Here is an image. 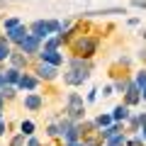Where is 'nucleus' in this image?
<instances>
[{
    "label": "nucleus",
    "mask_w": 146,
    "mask_h": 146,
    "mask_svg": "<svg viewBox=\"0 0 146 146\" xmlns=\"http://www.w3.org/2000/svg\"><path fill=\"white\" fill-rule=\"evenodd\" d=\"M88 76H90V68L71 66V71H68L63 78H66V83H68V85H78V83H83V80H88Z\"/></svg>",
    "instance_id": "f257e3e1"
},
{
    "label": "nucleus",
    "mask_w": 146,
    "mask_h": 146,
    "mask_svg": "<svg viewBox=\"0 0 146 146\" xmlns=\"http://www.w3.org/2000/svg\"><path fill=\"white\" fill-rule=\"evenodd\" d=\"M32 32L39 39H44V36H49V32H61V25L58 22H34L32 25Z\"/></svg>",
    "instance_id": "f03ea898"
},
{
    "label": "nucleus",
    "mask_w": 146,
    "mask_h": 146,
    "mask_svg": "<svg viewBox=\"0 0 146 146\" xmlns=\"http://www.w3.org/2000/svg\"><path fill=\"white\" fill-rule=\"evenodd\" d=\"M68 112H71L73 119H78V117H83V98L76 93L68 95Z\"/></svg>",
    "instance_id": "7ed1b4c3"
},
{
    "label": "nucleus",
    "mask_w": 146,
    "mask_h": 146,
    "mask_svg": "<svg viewBox=\"0 0 146 146\" xmlns=\"http://www.w3.org/2000/svg\"><path fill=\"white\" fill-rule=\"evenodd\" d=\"M95 39H88V36H83V39H78L76 42V54H80V56H93L95 54Z\"/></svg>",
    "instance_id": "20e7f679"
},
{
    "label": "nucleus",
    "mask_w": 146,
    "mask_h": 146,
    "mask_svg": "<svg viewBox=\"0 0 146 146\" xmlns=\"http://www.w3.org/2000/svg\"><path fill=\"white\" fill-rule=\"evenodd\" d=\"M7 36H10L12 42H25L29 34H27V27L25 25H17V27H12V29H7Z\"/></svg>",
    "instance_id": "39448f33"
},
{
    "label": "nucleus",
    "mask_w": 146,
    "mask_h": 146,
    "mask_svg": "<svg viewBox=\"0 0 146 146\" xmlns=\"http://www.w3.org/2000/svg\"><path fill=\"white\" fill-rule=\"evenodd\" d=\"M20 46H22V51H27V54L36 51V49H39V36H36V34H29L25 42H20Z\"/></svg>",
    "instance_id": "423d86ee"
},
{
    "label": "nucleus",
    "mask_w": 146,
    "mask_h": 146,
    "mask_svg": "<svg viewBox=\"0 0 146 146\" xmlns=\"http://www.w3.org/2000/svg\"><path fill=\"white\" fill-rule=\"evenodd\" d=\"M42 61H46V63H54V66H58V63H61L63 58L58 56V51H56V49H44V51H42Z\"/></svg>",
    "instance_id": "0eeeda50"
},
{
    "label": "nucleus",
    "mask_w": 146,
    "mask_h": 146,
    "mask_svg": "<svg viewBox=\"0 0 146 146\" xmlns=\"http://www.w3.org/2000/svg\"><path fill=\"white\" fill-rule=\"evenodd\" d=\"M54 76H56V66H54V63H46V61H44L42 66H39V78H46V80H51Z\"/></svg>",
    "instance_id": "6e6552de"
},
{
    "label": "nucleus",
    "mask_w": 146,
    "mask_h": 146,
    "mask_svg": "<svg viewBox=\"0 0 146 146\" xmlns=\"http://www.w3.org/2000/svg\"><path fill=\"white\" fill-rule=\"evenodd\" d=\"M139 100H141L139 85H129V88H127V105H136Z\"/></svg>",
    "instance_id": "1a4fd4ad"
},
{
    "label": "nucleus",
    "mask_w": 146,
    "mask_h": 146,
    "mask_svg": "<svg viewBox=\"0 0 146 146\" xmlns=\"http://www.w3.org/2000/svg\"><path fill=\"white\" fill-rule=\"evenodd\" d=\"M17 85H20L22 90H34L36 88V78H32V76H22Z\"/></svg>",
    "instance_id": "9d476101"
},
{
    "label": "nucleus",
    "mask_w": 146,
    "mask_h": 146,
    "mask_svg": "<svg viewBox=\"0 0 146 146\" xmlns=\"http://www.w3.org/2000/svg\"><path fill=\"white\" fill-rule=\"evenodd\" d=\"M25 105H27L29 110H39V107H42V98H39V95H27Z\"/></svg>",
    "instance_id": "9b49d317"
},
{
    "label": "nucleus",
    "mask_w": 146,
    "mask_h": 146,
    "mask_svg": "<svg viewBox=\"0 0 146 146\" xmlns=\"http://www.w3.org/2000/svg\"><path fill=\"white\" fill-rule=\"evenodd\" d=\"M20 71H17V68H10V71L5 73V83H20Z\"/></svg>",
    "instance_id": "f8f14e48"
},
{
    "label": "nucleus",
    "mask_w": 146,
    "mask_h": 146,
    "mask_svg": "<svg viewBox=\"0 0 146 146\" xmlns=\"http://www.w3.org/2000/svg\"><path fill=\"white\" fill-rule=\"evenodd\" d=\"M127 115H129V110H127V105H119V107H115V119H127Z\"/></svg>",
    "instance_id": "ddd939ff"
},
{
    "label": "nucleus",
    "mask_w": 146,
    "mask_h": 146,
    "mask_svg": "<svg viewBox=\"0 0 146 146\" xmlns=\"http://www.w3.org/2000/svg\"><path fill=\"white\" fill-rule=\"evenodd\" d=\"M3 58H10V46H7V42L0 39V61H3Z\"/></svg>",
    "instance_id": "4468645a"
},
{
    "label": "nucleus",
    "mask_w": 146,
    "mask_h": 146,
    "mask_svg": "<svg viewBox=\"0 0 146 146\" xmlns=\"http://www.w3.org/2000/svg\"><path fill=\"white\" fill-rule=\"evenodd\" d=\"M63 136L68 139V144H73V141H78V127H71V131H66Z\"/></svg>",
    "instance_id": "2eb2a0df"
},
{
    "label": "nucleus",
    "mask_w": 146,
    "mask_h": 146,
    "mask_svg": "<svg viewBox=\"0 0 146 146\" xmlns=\"http://www.w3.org/2000/svg\"><path fill=\"white\" fill-rule=\"evenodd\" d=\"M122 144H124V136L122 134H112L110 136V146H122Z\"/></svg>",
    "instance_id": "dca6fc26"
},
{
    "label": "nucleus",
    "mask_w": 146,
    "mask_h": 146,
    "mask_svg": "<svg viewBox=\"0 0 146 146\" xmlns=\"http://www.w3.org/2000/svg\"><path fill=\"white\" fill-rule=\"evenodd\" d=\"M0 95H3V98H12V95H15L12 85H10V83H5V85H3V90H0Z\"/></svg>",
    "instance_id": "f3484780"
},
{
    "label": "nucleus",
    "mask_w": 146,
    "mask_h": 146,
    "mask_svg": "<svg viewBox=\"0 0 146 146\" xmlns=\"http://www.w3.org/2000/svg\"><path fill=\"white\" fill-rule=\"evenodd\" d=\"M61 42H63V36H61V34H58V36H54V39H49V42H46V49H56Z\"/></svg>",
    "instance_id": "a211bd4d"
},
{
    "label": "nucleus",
    "mask_w": 146,
    "mask_h": 146,
    "mask_svg": "<svg viewBox=\"0 0 146 146\" xmlns=\"http://www.w3.org/2000/svg\"><path fill=\"white\" fill-rule=\"evenodd\" d=\"M10 58H12V66H15V68L25 66V56H22V54H15V56H10Z\"/></svg>",
    "instance_id": "6ab92c4d"
},
{
    "label": "nucleus",
    "mask_w": 146,
    "mask_h": 146,
    "mask_svg": "<svg viewBox=\"0 0 146 146\" xmlns=\"http://www.w3.org/2000/svg\"><path fill=\"white\" fill-rule=\"evenodd\" d=\"M110 122H112V117H107V115H100L98 117V127H105V129H107Z\"/></svg>",
    "instance_id": "aec40b11"
},
{
    "label": "nucleus",
    "mask_w": 146,
    "mask_h": 146,
    "mask_svg": "<svg viewBox=\"0 0 146 146\" xmlns=\"http://www.w3.org/2000/svg\"><path fill=\"white\" fill-rule=\"evenodd\" d=\"M136 85H139V88H141V90H144V88H146V71H141V73H139V76H136Z\"/></svg>",
    "instance_id": "412c9836"
},
{
    "label": "nucleus",
    "mask_w": 146,
    "mask_h": 146,
    "mask_svg": "<svg viewBox=\"0 0 146 146\" xmlns=\"http://www.w3.org/2000/svg\"><path fill=\"white\" fill-rule=\"evenodd\" d=\"M71 66H78V68H90L88 63L83 61V58H73V61H71Z\"/></svg>",
    "instance_id": "4be33fe9"
},
{
    "label": "nucleus",
    "mask_w": 146,
    "mask_h": 146,
    "mask_svg": "<svg viewBox=\"0 0 146 146\" xmlns=\"http://www.w3.org/2000/svg\"><path fill=\"white\" fill-rule=\"evenodd\" d=\"M32 129H34L32 122H25V124H22V131H25V134H32Z\"/></svg>",
    "instance_id": "5701e85b"
},
{
    "label": "nucleus",
    "mask_w": 146,
    "mask_h": 146,
    "mask_svg": "<svg viewBox=\"0 0 146 146\" xmlns=\"http://www.w3.org/2000/svg\"><path fill=\"white\" fill-rule=\"evenodd\" d=\"M20 25V22L15 20V17H12V20H5V29H12V27H17Z\"/></svg>",
    "instance_id": "b1692460"
},
{
    "label": "nucleus",
    "mask_w": 146,
    "mask_h": 146,
    "mask_svg": "<svg viewBox=\"0 0 146 146\" xmlns=\"http://www.w3.org/2000/svg\"><path fill=\"white\" fill-rule=\"evenodd\" d=\"M10 146H22V136H15V139H12V144Z\"/></svg>",
    "instance_id": "393cba45"
},
{
    "label": "nucleus",
    "mask_w": 146,
    "mask_h": 146,
    "mask_svg": "<svg viewBox=\"0 0 146 146\" xmlns=\"http://www.w3.org/2000/svg\"><path fill=\"white\" fill-rule=\"evenodd\" d=\"M134 5L136 7H146V0H134Z\"/></svg>",
    "instance_id": "a878e982"
},
{
    "label": "nucleus",
    "mask_w": 146,
    "mask_h": 146,
    "mask_svg": "<svg viewBox=\"0 0 146 146\" xmlns=\"http://www.w3.org/2000/svg\"><path fill=\"white\" fill-rule=\"evenodd\" d=\"M0 134H5V122L0 119Z\"/></svg>",
    "instance_id": "bb28decb"
},
{
    "label": "nucleus",
    "mask_w": 146,
    "mask_h": 146,
    "mask_svg": "<svg viewBox=\"0 0 146 146\" xmlns=\"http://www.w3.org/2000/svg\"><path fill=\"white\" fill-rule=\"evenodd\" d=\"M3 85H5V76H3V73H0V88H3Z\"/></svg>",
    "instance_id": "cd10ccee"
},
{
    "label": "nucleus",
    "mask_w": 146,
    "mask_h": 146,
    "mask_svg": "<svg viewBox=\"0 0 146 146\" xmlns=\"http://www.w3.org/2000/svg\"><path fill=\"white\" fill-rule=\"evenodd\" d=\"M29 146H39V141H36V139H32V141H29Z\"/></svg>",
    "instance_id": "c85d7f7f"
},
{
    "label": "nucleus",
    "mask_w": 146,
    "mask_h": 146,
    "mask_svg": "<svg viewBox=\"0 0 146 146\" xmlns=\"http://www.w3.org/2000/svg\"><path fill=\"white\" fill-rule=\"evenodd\" d=\"M68 146H80V144H78V141H73V144H68Z\"/></svg>",
    "instance_id": "c756f323"
},
{
    "label": "nucleus",
    "mask_w": 146,
    "mask_h": 146,
    "mask_svg": "<svg viewBox=\"0 0 146 146\" xmlns=\"http://www.w3.org/2000/svg\"><path fill=\"white\" fill-rule=\"evenodd\" d=\"M141 95H144V98H146V88H144V90H141Z\"/></svg>",
    "instance_id": "7c9ffc66"
},
{
    "label": "nucleus",
    "mask_w": 146,
    "mask_h": 146,
    "mask_svg": "<svg viewBox=\"0 0 146 146\" xmlns=\"http://www.w3.org/2000/svg\"><path fill=\"white\" fill-rule=\"evenodd\" d=\"M0 107H3V95H0Z\"/></svg>",
    "instance_id": "2f4dec72"
},
{
    "label": "nucleus",
    "mask_w": 146,
    "mask_h": 146,
    "mask_svg": "<svg viewBox=\"0 0 146 146\" xmlns=\"http://www.w3.org/2000/svg\"><path fill=\"white\" fill-rule=\"evenodd\" d=\"M144 136H146V124H144Z\"/></svg>",
    "instance_id": "473e14b6"
},
{
    "label": "nucleus",
    "mask_w": 146,
    "mask_h": 146,
    "mask_svg": "<svg viewBox=\"0 0 146 146\" xmlns=\"http://www.w3.org/2000/svg\"><path fill=\"white\" fill-rule=\"evenodd\" d=\"M3 5H5V3H3V0H0V7H3Z\"/></svg>",
    "instance_id": "72a5a7b5"
},
{
    "label": "nucleus",
    "mask_w": 146,
    "mask_h": 146,
    "mask_svg": "<svg viewBox=\"0 0 146 146\" xmlns=\"http://www.w3.org/2000/svg\"><path fill=\"white\" fill-rule=\"evenodd\" d=\"M144 56H146V54H144Z\"/></svg>",
    "instance_id": "f704fd0d"
},
{
    "label": "nucleus",
    "mask_w": 146,
    "mask_h": 146,
    "mask_svg": "<svg viewBox=\"0 0 146 146\" xmlns=\"http://www.w3.org/2000/svg\"><path fill=\"white\" fill-rule=\"evenodd\" d=\"M144 36H146V34H144Z\"/></svg>",
    "instance_id": "c9c22d12"
}]
</instances>
